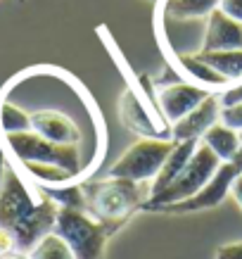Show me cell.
I'll return each instance as SVG.
<instances>
[{"instance_id": "cell-1", "label": "cell", "mask_w": 242, "mask_h": 259, "mask_svg": "<svg viewBox=\"0 0 242 259\" xmlns=\"http://www.w3.org/2000/svg\"><path fill=\"white\" fill-rule=\"evenodd\" d=\"M57 209L60 207L45 195L36 202L22 179L12 169L5 171L0 183V228H8L15 236L17 252L29 254L40 238L55 231Z\"/></svg>"}, {"instance_id": "cell-2", "label": "cell", "mask_w": 242, "mask_h": 259, "mask_svg": "<svg viewBox=\"0 0 242 259\" xmlns=\"http://www.w3.org/2000/svg\"><path fill=\"white\" fill-rule=\"evenodd\" d=\"M86 193L88 212L98 221L110 224L114 231L124 226L133 214L142 209V204L152 195L148 181H128V179H110L95 181V183H81Z\"/></svg>"}, {"instance_id": "cell-3", "label": "cell", "mask_w": 242, "mask_h": 259, "mask_svg": "<svg viewBox=\"0 0 242 259\" xmlns=\"http://www.w3.org/2000/svg\"><path fill=\"white\" fill-rule=\"evenodd\" d=\"M219 166H221V159L200 141L197 143L195 155L190 157L185 169H183L162 193L150 195L148 200H145V204H142V209H145V212H164L169 204H176V202H183V200L195 197L197 193L214 179V174H216Z\"/></svg>"}, {"instance_id": "cell-4", "label": "cell", "mask_w": 242, "mask_h": 259, "mask_svg": "<svg viewBox=\"0 0 242 259\" xmlns=\"http://www.w3.org/2000/svg\"><path fill=\"white\" fill-rule=\"evenodd\" d=\"M55 233L71 247L76 259H105V247L117 231L110 224H102L88 212L78 209H57Z\"/></svg>"}, {"instance_id": "cell-5", "label": "cell", "mask_w": 242, "mask_h": 259, "mask_svg": "<svg viewBox=\"0 0 242 259\" xmlns=\"http://www.w3.org/2000/svg\"><path fill=\"white\" fill-rule=\"evenodd\" d=\"M173 143L176 141H169V138H142V141H138L112 164L110 179L152 183L159 169L164 166L169 152L173 150Z\"/></svg>"}, {"instance_id": "cell-6", "label": "cell", "mask_w": 242, "mask_h": 259, "mask_svg": "<svg viewBox=\"0 0 242 259\" xmlns=\"http://www.w3.org/2000/svg\"><path fill=\"white\" fill-rule=\"evenodd\" d=\"M8 143L12 152L22 162H38V164H53L67 169L78 176L81 171V155L76 145H60L38 136L36 131H22V134H8Z\"/></svg>"}, {"instance_id": "cell-7", "label": "cell", "mask_w": 242, "mask_h": 259, "mask_svg": "<svg viewBox=\"0 0 242 259\" xmlns=\"http://www.w3.org/2000/svg\"><path fill=\"white\" fill-rule=\"evenodd\" d=\"M211 91L202 86H195V83H185V81H176V83H169V86L159 88V95H157V105H159V112L162 117L169 121V124H176L180 119L190 114L197 105L209 98Z\"/></svg>"}, {"instance_id": "cell-8", "label": "cell", "mask_w": 242, "mask_h": 259, "mask_svg": "<svg viewBox=\"0 0 242 259\" xmlns=\"http://www.w3.org/2000/svg\"><path fill=\"white\" fill-rule=\"evenodd\" d=\"M235 169L230 162H221V166L216 169L214 179L204 186L195 197L190 200H183V202H176V204H169L164 212H171V214H183V212H200V209H211L226 200V195L230 193V186L235 181Z\"/></svg>"}, {"instance_id": "cell-9", "label": "cell", "mask_w": 242, "mask_h": 259, "mask_svg": "<svg viewBox=\"0 0 242 259\" xmlns=\"http://www.w3.org/2000/svg\"><path fill=\"white\" fill-rule=\"evenodd\" d=\"M221 93H211L209 98H204L195 110L185 114V117L176 121L171 126V141H200L214 124H219L221 119Z\"/></svg>"}, {"instance_id": "cell-10", "label": "cell", "mask_w": 242, "mask_h": 259, "mask_svg": "<svg viewBox=\"0 0 242 259\" xmlns=\"http://www.w3.org/2000/svg\"><path fill=\"white\" fill-rule=\"evenodd\" d=\"M242 48V24L223 15L219 8L209 15L207 31L202 38V48L197 53H211V50H240Z\"/></svg>"}, {"instance_id": "cell-11", "label": "cell", "mask_w": 242, "mask_h": 259, "mask_svg": "<svg viewBox=\"0 0 242 259\" xmlns=\"http://www.w3.org/2000/svg\"><path fill=\"white\" fill-rule=\"evenodd\" d=\"M31 131L60 145H78L81 141V131L76 128V124L60 112H33Z\"/></svg>"}, {"instance_id": "cell-12", "label": "cell", "mask_w": 242, "mask_h": 259, "mask_svg": "<svg viewBox=\"0 0 242 259\" xmlns=\"http://www.w3.org/2000/svg\"><path fill=\"white\" fill-rule=\"evenodd\" d=\"M119 114H121V121H124L126 128H131L133 134L142 136V138H164L166 136L155 126L150 112L145 110V105L138 100V95L133 93V91H124V93H121ZM166 138H169V136H166Z\"/></svg>"}, {"instance_id": "cell-13", "label": "cell", "mask_w": 242, "mask_h": 259, "mask_svg": "<svg viewBox=\"0 0 242 259\" xmlns=\"http://www.w3.org/2000/svg\"><path fill=\"white\" fill-rule=\"evenodd\" d=\"M197 143L200 141H178L173 143V150L169 152V157H166L164 166L159 169V174H157V179L150 183V188H152V195H157V193H162V190L171 183L176 176H178L183 169H185V164L190 162V157L195 155L197 150Z\"/></svg>"}, {"instance_id": "cell-14", "label": "cell", "mask_w": 242, "mask_h": 259, "mask_svg": "<svg viewBox=\"0 0 242 259\" xmlns=\"http://www.w3.org/2000/svg\"><path fill=\"white\" fill-rule=\"evenodd\" d=\"M200 141L207 145V148L221 159V162H233L237 157V152L242 148V141H240V134L235 128H228L226 124H214L207 131V134L200 138Z\"/></svg>"}, {"instance_id": "cell-15", "label": "cell", "mask_w": 242, "mask_h": 259, "mask_svg": "<svg viewBox=\"0 0 242 259\" xmlns=\"http://www.w3.org/2000/svg\"><path fill=\"white\" fill-rule=\"evenodd\" d=\"M202 62H207L214 71H219L228 83L242 81V48L240 50H211V53H195Z\"/></svg>"}, {"instance_id": "cell-16", "label": "cell", "mask_w": 242, "mask_h": 259, "mask_svg": "<svg viewBox=\"0 0 242 259\" xmlns=\"http://www.w3.org/2000/svg\"><path fill=\"white\" fill-rule=\"evenodd\" d=\"M219 8V0H164V15L176 22L204 19Z\"/></svg>"}, {"instance_id": "cell-17", "label": "cell", "mask_w": 242, "mask_h": 259, "mask_svg": "<svg viewBox=\"0 0 242 259\" xmlns=\"http://www.w3.org/2000/svg\"><path fill=\"white\" fill-rule=\"evenodd\" d=\"M178 64L180 69L185 71L187 76L192 81H197V83H204V88L211 86V88H221L226 86L228 81L221 76L219 71H214L207 62H202L197 55H178Z\"/></svg>"}, {"instance_id": "cell-18", "label": "cell", "mask_w": 242, "mask_h": 259, "mask_svg": "<svg viewBox=\"0 0 242 259\" xmlns=\"http://www.w3.org/2000/svg\"><path fill=\"white\" fill-rule=\"evenodd\" d=\"M43 195L50 197L57 207L64 209H78V212H88V202H86V193L78 186H43Z\"/></svg>"}, {"instance_id": "cell-19", "label": "cell", "mask_w": 242, "mask_h": 259, "mask_svg": "<svg viewBox=\"0 0 242 259\" xmlns=\"http://www.w3.org/2000/svg\"><path fill=\"white\" fill-rule=\"evenodd\" d=\"M29 259H76V257H74L69 245L53 231L45 238H40L38 245L29 252Z\"/></svg>"}, {"instance_id": "cell-20", "label": "cell", "mask_w": 242, "mask_h": 259, "mask_svg": "<svg viewBox=\"0 0 242 259\" xmlns=\"http://www.w3.org/2000/svg\"><path fill=\"white\" fill-rule=\"evenodd\" d=\"M0 128L5 134L31 131V114H26L12 102H0Z\"/></svg>"}, {"instance_id": "cell-21", "label": "cell", "mask_w": 242, "mask_h": 259, "mask_svg": "<svg viewBox=\"0 0 242 259\" xmlns=\"http://www.w3.org/2000/svg\"><path fill=\"white\" fill-rule=\"evenodd\" d=\"M26 171L31 174L33 179H38L40 183H47V186H60V183H71V179H76L74 174H69L67 169H60V166L53 164H38V162H24Z\"/></svg>"}, {"instance_id": "cell-22", "label": "cell", "mask_w": 242, "mask_h": 259, "mask_svg": "<svg viewBox=\"0 0 242 259\" xmlns=\"http://www.w3.org/2000/svg\"><path fill=\"white\" fill-rule=\"evenodd\" d=\"M219 121L221 124H226L228 128H235L237 134H242V102L230 105V107H223Z\"/></svg>"}, {"instance_id": "cell-23", "label": "cell", "mask_w": 242, "mask_h": 259, "mask_svg": "<svg viewBox=\"0 0 242 259\" xmlns=\"http://www.w3.org/2000/svg\"><path fill=\"white\" fill-rule=\"evenodd\" d=\"M237 102H242V81L228 86L226 91L221 93V105H223V107H230V105H237Z\"/></svg>"}, {"instance_id": "cell-24", "label": "cell", "mask_w": 242, "mask_h": 259, "mask_svg": "<svg viewBox=\"0 0 242 259\" xmlns=\"http://www.w3.org/2000/svg\"><path fill=\"white\" fill-rule=\"evenodd\" d=\"M219 10L230 19L242 24V0H219Z\"/></svg>"}, {"instance_id": "cell-25", "label": "cell", "mask_w": 242, "mask_h": 259, "mask_svg": "<svg viewBox=\"0 0 242 259\" xmlns=\"http://www.w3.org/2000/svg\"><path fill=\"white\" fill-rule=\"evenodd\" d=\"M12 252H17L15 236L10 233L8 228H0V257H8V254H12Z\"/></svg>"}, {"instance_id": "cell-26", "label": "cell", "mask_w": 242, "mask_h": 259, "mask_svg": "<svg viewBox=\"0 0 242 259\" xmlns=\"http://www.w3.org/2000/svg\"><path fill=\"white\" fill-rule=\"evenodd\" d=\"M216 259H242V243H233V245L219 247Z\"/></svg>"}, {"instance_id": "cell-27", "label": "cell", "mask_w": 242, "mask_h": 259, "mask_svg": "<svg viewBox=\"0 0 242 259\" xmlns=\"http://www.w3.org/2000/svg\"><path fill=\"white\" fill-rule=\"evenodd\" d=\"M230 195L235 197V202H237V207L242 209V174H237L233 181V186H230Z\"/></svg>"}, {"instance_id": "cell-28", "label": "cell", "mask_w": 242, "mask_h": 259, "mask_svg": "<svg viewBox=\"0 0 242 259\" xmlns=\"http://www.w3.org/2000/svg\"><path fill=\"white\" fill-rule=\"evenodd\" d=\"M240 141H242V134H240ZM230 164H233L235 174H242V148H240V152H237V157H235Z\"/></svg>"}, {"instance_id": "cell-29", "label": "cell", "mask_w": 242, "mask_h": 259, "mask_svg": "<svg viewBox=\"0 0 242 259\" xmlns=\"http://www.w3.org/2000/svg\"><path fill=\"white\" fill-rule=\"evenodd\" d=\"M5 171H8V164H5V152H3V148H0V183H3V179H5Z\"/></svg>"}, {"instance_id": "cell-30", "label": "cell", "mask_w": 242, "mask_h": 259, "mask_svg": "<svg viewBox=\"0 0 242 259\" xmlns=\"http://www.w3.org/2000/svg\"><path fill=\"white\" fill-rule=\"evenodd\" d=\"M0 259H3V257H0Z\"/></svg>"}]
</instances>
